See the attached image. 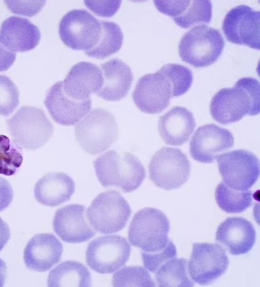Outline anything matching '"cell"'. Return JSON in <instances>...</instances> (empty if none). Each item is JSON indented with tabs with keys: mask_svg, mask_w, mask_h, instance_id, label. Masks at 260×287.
<instances>
[{
	"mask_svg": "<svg viewBox=\"0 0 260 287\" xmlns=\"http://www.w3.org/2000/svg\"><path fill=\"white\" fill-rule=\"evenodd\" d=\"M210 112L213 118L222 124L237 122L247 114H259L258 81L252 77H244L233 87L220 89L211 99Z\"/></svg>",
	"mask_w": 260,
	"mask_h": 287,
	"instance_id": "6da1fadb",
	"label": "cell"
},
{
	"mask_svg": "<svg viewBox=\"0 0 260 287\" xmlns=\"http://www.w3.org/2000/svg\"><path fill=\"white\" fill-rule=\"evenodd\" d=\"M93 164L103 186L116 187L125 193L137 189L146 177L144 167L129 152L110 150L98 156Z\"/></svg>",
	"mask_w": 260,
	"mask_h": 287,
	"instance_id": "7a4b0ae2",
	"label": "cell"
},
{
	"mask_svg": "<svg viewBox=\"0 0 260 287\" xmlns=\"http://www.w3.org/2000/svg\"><path fill=\"white\" fill-rule=\"evenodd\" d=\"M102 32L100 20L84 9H74L61 19L58 33L62 42L75 50L85 52L98 43Z\"/></svg>",
	"mask_w": 260,
	"mask_h": 287,
	"instance_id": "9c48e42d",
	"label": "cell"
},
{
	"mask_svg": "<svg viewBox=\"0 0 260 287\" xmlns=\"http://www.w3.org/2000/svg\"><path fill=\"white\" fill-rule=\"evenodd\" d=\"M13 197V191L9 182L0 177V212L6 209L11 203Z\"/></svg>",
	"mask_w": 260,
	"mask_h": 287,
	"instance_id": "8d00e7d4",
	"label": "cell"
},
{
	"mask_svg": "<svg viewBox=\"0 0 260 287\" xmlns=\"http://www.w3.org/2000/svg\"><path fill=\"white\" fill-rule=\"evenodd\" d=\"M255 238L253 225L240 217L226 218L219 226L216 234V240L234 256L249 252L255 243Z\"/></svg>",
	"mask_w": 260,
	"mask_h": 287,
	"instance_id": "44dd1931",
	"label": "cell"
},
{
	"mask_svg": "<svg viewBox=\"0 0 260 287\" xmlns=\"http://www.w3.org/2000/svg\"><path fill=\"white\" fill-rule=\"evenodd\" d=\"M222 29L229 42L259 50V11L244 5L232 8L224 17Z\"/></svg>",
	"mask_w": 260,
	"mask_h": 287,
	"instance_id": "4fadbf2b",
	"label": "cell"
},
{
	"mask_svg": "<svg viewBox=\"0 0 260 287\" xmlns=\"http://www.w3.org/2000/svg\"><path fill=\"white\" fill-rule=\"evenodd\" d=\"M21 146L7 136L0 135V174H15L22 163Z\"/></svg>",
	"mask_w": 260,
	"mask_h": 287,
	"instance_id": "f546056e",
	"label": "cell"
},
{
	"mask_svg": "<svg viewBox=\"0 0 260 287\" xmlns=\"http://www.w3.org/2000/svg\"><path fill=\"white\" fill-rule=\"evenodd\" d=\"M62 252V243L54 235L38 234L27 243L23 259L29 269L45 272L60 261Z\"/></svg>",
	"mask_w": 260,
	"mask_h": 287,
	"instance_id": "d6986e66",
	"label": "cell"
},
{
	"mask_svg": "<svg viewBox=\"0 0 260 287\" xmlns=\"http://www.w3.org/2000/svg\"><path fill=\"white\" fill-rule=\"evenodd\" d=\"M169 80L172 88V98L183 95L190 88L193 75L191 70L181 65L168 63L159 70Z\"/></svg>",
	"mask_w": 260,
	"mask_h": 287,
	"instance_id": "4dcf8cb0",
	"label": "cell"
},
{
	"mask_svg": "<svg viewBox=\"0 0 260 287\" xmlns=\"http://www.w3.org/2000/svg\"><path fill=\"white\" fill-rule=\"evenodd\" d=\"M114 286H155L148 272L140 266H125L113 276Z\"/></svg>",
	"mask_w": 260,
	"mask_h": 287,
	"instance_id": "1f68e13d",
	"label": "cell"
},
{
	"mask_svg": "<svg viewBox=\"0 0 260 287\" xmlns=\"http://www.w3.org/2000/svg\"><path fill=\"white\" fill-rule=\"evenodd\" d=\"M75 190V183L62 172L46 174L36 183L34 195L40 204L55 207L69 201Z\"/></svg>",
	"mask_w": 260,
	"mask_h": 287,
	"instance_id": "d4e9b609",
	"label": "cell"
},
{
	"mask_svg": "<svg viewBox=\"0 0 260 287\" xmlns=\"http://www.w3.org/2000/svg\"><path fill=\"white\" fill-rule=\"evenodd\" d=\"M75 134L84 151L96 155L109 148L118 139L119 129L111 112L96 108L77 123Z\"/></svg>",
	"mask_w": 260,
	"mask_h": 287,
	"instance_id": "5b68a950",
	"label": "cell"
},
{
	"mask_svg": "<svg viewBox=\"0 0 260 287\" xmlns=\"http://www.w3.org/2000/svg\"><path fill=\"white\" fill-rule=\"evenodd\" d=\"M234 145V138L230 131L214 124H209L196 130L190 141L189 152L194 160L209 164Z\"/></svg>",
	"mask_w": 260,
	"mask_h": 287,
	"instance_id": "9a60e30c",
	"label": "cell"
},
{
	"mask_svg": "<svg viewBox=\"0 0 260 287\" xmlns=\"http://www.w3.org/2000/svg\"><path fill=\"white\" fill-rule=\"evenodd\" d=\"M9 134L20 146L34 150L44 145L53 134L54 126L44 111L25 106L7 120Z\"/></svg>",
	"mask_w": 260,
	"mask_h": 287,
	"instance_id": "8992f818",
	"label": "cell"
},
{
	"mask_svg": "<svg viewBox=\"0 0 260 287\" xmlns=\"http://www.w3.org/2000/svg\"><path fill=\"white\" fill-rule=\"evenodd\" d=\"M217 162L223 182L234 189L248 190L258 178V158L249 151L238 149L222 153Z\"/></svg>",
	"mask_w": 260,
	"mask_h": 287,
	"instance_id": "8fae6325",
	"label": "cell"
},
{
	"mask_svg": "<svg viewBox=\"0 0 260 287\" xmlns=\"http://www.w3.org/2000/svg\"><path fill=\"white\" fill-rule=\"evenodd\" d=\"M103 84L97 95L106 101H117L128 93L133 81L130 67L117 58H113L101 66Z\"/></svg>",
	"mask_w": 260,
	"mask_h": 287,
	"instance_id": "cb8c5ba5",
	"label": "cell"
},
{
	"mask_svg": "<svg viewBox=\"0 0 260 287\" xmlns=\"http://www.w3.org/2000/svg\"><path fill=\"white\" fill-rule=\"evenodd\" d=\"M7 276V265L6 263L0 258V286H3Z\"/></svg>",
	"mask_w": 260,
	"mask_h": 287,
	"instance_id": "ab89813d",
	"label": "cell"
},
{
	"mask_svg": "<svg viewBox=\"0 0 260 287\" xmlns=\"http://www.w3.org/2000/svg\"><path fill=\"white\" fill-rule=\"evenodd\" d=\"M40 39L39 28L26 18L12 16L2 23L0 42L13 52L30 51L39 44Z\"/></svg>",
	"mask_w": 260,
	"mask_h": 287,
	"instance_id": "7402d4cb",
	"label": "cell"
},
{
	"mask_svg": "<svg viewBox=\"0 0 260 287\" xmlns=\"http://www.w3.org/2000/svg\"><path fill=\"white\" fill-rule=\"evenodd\" d=\"M224 47L219 30L202 24L185 33L180 40L178 52L183 61L196 68H202L214 63Z\"/></svg>",
	"mask_w": 260,
	"mask_h": 287,
	"instance_id": "277c9868",
	"label": "cell"
},
{
	"mask_svg": "<svg viewBox=\"0 0 260 287\" xmlns=\"http://www.w3.org/2000/svg\"><path fill=\"white\" fill-rule=\"evenodd\" d=\"M44 104L56 123L70 126L78 123L89 112L91 101L90 98L83 101L70 98L64 91L62 81H59L48 90Z\"/></svg>",
	"mask_w": 260,
	"mask_h": 287,
	"instance_id": "e0dca14e",
	"label": "cell"
},
{
	"mask_svg": "<svg viewBox=\"0 0 260 287\" xmlns=\"http://www.w3.org/2000/svg\"><path fill=\"white\" fill-rule=\"evenodd\" d=\"M102 32L96 45L90 50L85 52L91 57L102 59L117 52L121 48L123 35L120 26L116 23L100 20Z\"/></svg>",
	"mask_w": 260,
	"mask_h": 287,
	"instance_id": "83f0119b",
	"label": "cell"
},
{
	"mask_svg": "<svg viewBox=\"0 0 260 287\" xmlns=\"http://www.w3.org/2000/svg\"><path fill=\"white\" fill-rule=\"evenodd\" d=\"M229 265L225 251L220 245L195 243L188 262V272L196 283L207 285L222 276Z\"/></svg>",
	"mask_w": 260,
	"mask_h": 287,
	"instance_id": "7c38bea8",
	"label": "cell"
},
{
	"mask_svg": "<svg viewBox=\"0 0 260 287\" xmlns=\"http://www.w3.org/2000/svg\"><path fill=\"white\" fill-rule=\"evenodd\" d=\"M84 3L96 15L109 18L118 11L121 1H84Z\"/></svg>",
	"mask_w": 260,
	"mask_h": 287,
	"instance_id": "d590c367",
	"label": "cell"
},
{
	"mask_svg": "<svg viewBox=\"0 0 260 287\" xmlns=\"http://www.w3.org/2000/svg\"><path fill=\"white\" fill-rule=\"evenodd\" d=\"M53 227L57 236L68 243L84 242L96 234L86 218V208L79 204H70L56 210Z\"/></svg>",
	"mask_w": 260,
	"mask_h": 287,
	"instance_id": "2e32d148",
	"label": "cell"
},
{
	"mask_svg": "<svg viewBox=\"0 0 260 287\" xmlns=\"http://www.w3.org/2000/svg\"><path fill=\"white\" fill-rule=\"evenodd\" d=\"M15 58L16 53L8 50L0 42V72L9 69Z\"/></svg>",
	"mask_w": 260,
	"mask_h": 287,
	"instance_id": "74e56055",
	"label": "cell"
},
{
	"mask_svg": "<svg viewBox=\"0 0 260 287\" xmlns=\"http://www.w3.org/2000/svg\"><path fill=\"white\" fill-rule=\"evenodd\" d=\"M132 213L126 200L118 192L109 190L99 194L87 209L86 215L93 229L102 234L123 229Z\"/></svg>",
	"mask_w": 260,
	"mask_h": 287,
	"instance_id": "52a82bcc",
	"label": "cell"
},
{
	"mask_svg": "<svg viewBox=\"0 0 260 287\" xmlns=\"http://www.w3.org/2000/svg\"><path fill=\"white\" fill-rule=\"evenodd\" d=\"M91 278L88 269L81 263L67 261L57 265L49 273L48 286H90Z\"/></svg>",
	"mask_w": 260,
	"mask_h": 287,
	"instance_id": "484cf974",
	"label": "cell"
},
{
	"mask_svg": "<svg viewBox=\"0 0 260 287\" xmlns=\"http://www.w3.org/2000/svg\"><path fill=\"white\" fill-rule=\"evenodd\" d=\"M19 103V92L11 79L0 75V115L8 116Z\"/></svg>",
	"mask_w": 260,
	"mask_h": 287,
	"instance_id": "d6a6232c",
	"label": "cell"
},
{
	"mask_svg": "<svg viewBox=\"0 0 260 287\" xmlns=\"http://www.w3.org/2000/svg\"><path fill=\"white\" fill-rule=\"evenodd\" d=\"M190 170L186 155L179 149L163 147L152 157L148 165L149 178L166 190L180 187L188 180Z\"/></svg>",
	"mask_w": 260,
	"mask_h": 287,
	"instance_id": "ba28073f",
	"label": "cell"
},
{
	"mask_svg": "<svg viewBox=\"0 0 260 287\" xmlns=\"http://www.w3.org/2000/svg\"><path fill=\"white\" fill-rule=\"evenodd\" d=\"M131 252V245L124 237L117 235L101 236L88 244L86 262L99 273H112L125 264Z\"/></svg>",
	"mask_w": 260,
	"mask_h": 287,
	"instance_id": "30bf717a",
	"label": "cell"
},
{
	"mask_svg": "<svg viewBox=\"0 0 260 287\" xmlns=\"http://www.w3.org/2000/svg\"><path fill=\"white\" fill-rule=\"evenodd\" d=\"M137 107L142 112L155 114L169 105L172 88L167 78L158 70L145 74L137 83L132 94Z\"/></svg>",
	"mask_w": 260,
	"mask_h": 287,
	"instance_id": "5bb4252c",
	"label": "cell"
},
{
	"mask_svg": "<svg viewBox=\"0 0 260 287\" xmlns=\"http://www.w3.org/2000/svg\"><path fill=\"white\" fill-rule=\"evenodd\" d=\"M196 125L192 113L184 107L176 106L159 117L158 129L166 143L180 146L188 141Z\"/></svg>",
	"mask_w": 260,
	"mask_h": 287,
	"instance_id": "603a6c76",
	"label": "cell"
},
{
	"mask_svg": "<svg viewBox=\"0 0 260 287\" xmlns=\"http://www.w3.org/2000/svg\"><path fill=\"white\" fill-rule=\"evenodd\" d=\"M154 4L158 11L171 17L183 28L200 23L208 24L212 18L210 1H154Z\"/></svg>",
	"mask_w": 260,
	"mask_h": 287,
	"instance_id": "ac0fdd59",
	"label": "cell"
},
{
	"mask_svg": "<svg viewBox=\"0 0 260 287\" xmlns=\"http://www.w3.org/2000/svg\"><path fill=\"white\" fill-rule=\"evenodd\" d=\"M11 236L8 224L0 217V251L9 241Z\"/></svg>",
	"mask_w": 260,
	"mask_h": 287,
	"instance_id": "f35d334b",
	"label": "cell"
},
{
	"mask_svg": "<svg viewBox=\"0 0 260 287\" xmlns=\"http://www.w3.org/2000/svg\"><path fill=\"white\" fill-rule=\"evenodd\" d=\"M175 245L170 240L163 250L153 253L141 251L144 267L150 272L155 273L158 268L170 259L176 257Z\"/></svg>",
	"mask_w": 260,
	"mask_h": 287,
	"instance_id": "836d02e7",
	"label": "cell"
},
{
	"mask_svg": "<svg viewBox=\"0 0 260 287\" xmlns=\"http://www.w3.org/2000/svg\"><path fill=\"white\" fill-rule=\"evenodd\" d=\"M169 220L161 211L146 207L134 215L129 226L128 240L142 251L153 253L163 250L170 240Z\"/></svg>",
	"mask_w": 260,
	"mask_h": 287,
	"instance_id": "3957f363",
	"label": "cell"
},
{
	"mask_svg": "<svg viewBox=\"0 0 260 287\" xmlns=\"http://www.w3.org/2000/svg\"><path fill=\"white\" fill-rule=\"evenodd\" d=\"M187 260L172 258L163 263L155 272L157 285L166 286H193L194 283L189 276Z\"/></svg>",
	"mask_w": 260,
	"mask_h": 287,
	"instance_id": "4316f807",
	"label": "cell"
},
{
	"mask_svg": "<svg viewBox=\"0 0 260 287\" xmlns=\"http://www.w3.org/2000/svg\"><path fill=\"white\" fill-rule=\"evenodd\" d=\"M215 200L218 206L229 213H241L252 203L251 190H237L228 186L223 181L216 187Z\"/></svg>",
	"mask_w": 260,
	"mask_h": 287,
	"instance_id": "f1b7e54d",
	"label": "cell"
},
{
	"mask_svg": "<svg viewBox=\"0 0 260 287\" xmlns=\"http://www.w3.org/2000/svg\"><path fill=\"white\" fill-rule=\"evenodd\" d=\"M8 8L13 13L31 17L43 8L44 1H5Z\"/></svg>",
	"mask_w": 260,
	"mask_h": 287,
	"instance_id": "e575fe53",
	"label": "cell"
},
{
	"mask_svg": "<svg viewBox=\"0 0 260 287\" xmlns=\"http://www.w3.org/2000/svg\"><path fill=\"white\" fill-rule=\"evenodd\" d=\"M103 84L101 70L96 65L86 61L74 65L62 81L65 93L77 101L85 100L92 93H97Z\"/></svg>",
	"mask_w": 260,
	"mask_h": 287,
	"instance_id": "ffe728a7",
	"label": "cell"
}]
</instances>
